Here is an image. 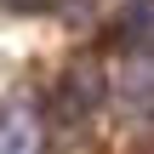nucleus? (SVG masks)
I'll use <instances>...</instances> for the list:
<instances>
[{
	"mask_svg": "<svg viewBox=\"0 0 154 154\" xmlns=\"http://www.w3.org/2000/svg\"><path fill=\"white\" fill-rule=\"evenodd\" d=\"M46 149V126L34 114V103L11 97L6 103V126H0V154H40Z\"/></svg>",
	"mask_w": 154,
	"mask_h": 154,
	"instance_id": "obj_1",
	"label": "nucleus"
}]
</instances>
